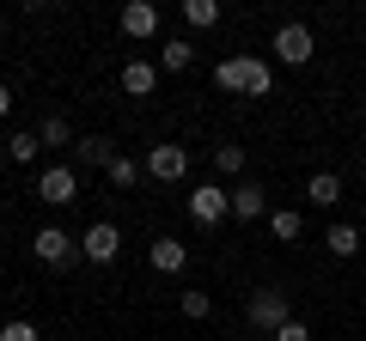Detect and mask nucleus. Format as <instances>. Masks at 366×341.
<instances>
[{"instance_id":"nucleus-12","label":"nucleus","mask_w":366,"mask_h":341,"mask_svg":"<svg viewBox=\"0 0 366 341\" xmlns=\"http://www.w3.org/2000/svg\"><path fill=\"white\" fill-rule=\"evenodd\" d=\"M189 61H196V43L189 37H165L159 43V67H165V73H183Z\"/></svg>"},{"instance_id":"nucleus-15","label":"nucleus","mask_w":366,"mask_h":341,"mask_svg":"<svg viewBox=\"0 0 366 341\" xmlns=\"http://www.w3.org/2000/svg\"><path fill=\"white\" fill-rule=\"evenodd\" d=\"M74 158H79V165H110L117 146H110L104 134H79V141H74Z\"/></svg>"},{"instance_id":"nucleus-22","label":"nucleus","mask_w":366,"mask_h":341,"mask_svg":"<svg viewBox=\"0 0 366 341\" xmlns=\"http://www.w3.org/2000/svg\"><path fill=\"white\" fill-rule=\"evenodd\" d=\"M214 170H220V177H238V170H244V146H214Z\"/></svg>"},{"instance_id":"nucleus-26","label":"nucleus","mask_w":366,"mask_h":341,"mask_svg":"<svg viewBox=\"0 0 366 341\" xmlns=\"http://www.w3.org/2000/svg\"><path fill=\"white\" fill-rule=\"evenodd\" d=\"M0 116H13V86L0 79Z\"/></svg>"},{"instance_id":"nucleus-10","label":"nucleus","mask_w":366,"mask_h":341,"mask_svg":"<svg viewBox=\"0 0 366 341\" xmlns=\"http://www.w3.org/2000/svg\"><path fill=\"white\" fill-rule=\"evenodd\" d=\"M232 220H244V225L269 220V195H262V183H238L232 189Z\"/></svg>"},{"instance_id":"nucleus-24","label":"nucleus","mask_w":366,"mask_h":341,"mask_svg":"<svg viewBox=\"0 0 366 341\" xmlns=\"http://www.w3.org/2000/svg\"><path fill=\"white\" fill-rule=\"evenodd\" d=\"M0 341H43V335H37V323H25V317H13V323L0 329Z\"/></svg>"},{"instance_id":"nucleus-6","label":"nucleus","mask_w":366,"mask_h":341,"mask_svg":"<svg viewBox=\"0 0 366 341\" xmlns=\"http://www.w3.org/2000/svg\"><path fill=\"white\" fill-rule=\"evenodd\" d=\"M269 49H274V61H287V67H305V61H312V49H317V37L300 25V19H287V25L274 31V43H269Z\"/></svg>"},{"instance_id":"nucleus-7","label":"nucleus","mask_w":366,"mask_h":341,"mask_svg":"<svg viewBox=\"0 0 366 341\" xmlns=\"http://www.w3.org/2000/svg\"><path fill=\"white\" fill-rule=\"evenodd\" d=\"M37 201H49V208L79 201V177H74V165H43V170H37Z\"/></svg>"},{"instance_id":"nucleus-1","label":"nucleus","mask_w":366,"mask_h":341,"mask_svg":"<svg viewBox=\"0 0 366 341\" xmlns=\"http://www.w3.org/2000/svg\"><path fill=\"white\" fill-rule=\"evenodd\" d=\"M214 86H220V92H238V98H269L274 92V67L262 61V55H226V61L214 67Z\"/></svg>"},{"instance_id":"nucleus-25","label":"nucleus","mask_w":366,"mask_h":341,"mask_svg":"<svg viewBox=\"0 0 366 341\" xmlns=\"http://www.w3.org/2000/svg\"><path fill=\"white\" fill-rule=\"evenodd\" d=\"M274 341H312V329H305V323H300V317H293V323H287V329H274Z\"/></svg>"},{"instance_id":"nucleus-16","label":"nucleus","mask_w":366,"mask_h":341,"mask_svg":"<svg viewBox=\"0 0 366 341\" xmlns=\"http://www.w3.org/2000/svg\"><path fill=\"white\" fill-rule=\"evenodd\" d=\"M269 232L281 238V244H293V238L305 232V213L300 208H269Z\"/></svg>"},{"instance_id":"nucleus-13","label":"nucleus","mask_w":366,"mask_h":341,"mask_svg":"<svg viewBox=\"0 0 366 341\" xmlns=\"http://www.w3.org/2000/svg\"><path fill=\"white\" fill-rule=\"evenodd\" d=\"M305 201H312V208H336L342 201V177L336 170H317L312 183H305Z\"/></svg>"},{"instance_id":"nucleus-9","label":"nucleus","mask_w":366,"mask_h":341,"mask_svg":"<svg viewBox=\"0 0 366 341\" xmlns=\"http://www.w3.org/2000/svg\"><path fill=\"white\" fill-rule=\"evenodd\" d=\"M122 37H134V43L159 37V6L153 0H129V6H122Z\"/></svg>"},{"instance_id":"nucleus-20","label":"nucleus","mask_w":366,"mask_h":341,"mask_svg":"<svg viewBox=\"0 0 366 341\" xmlns=\"http://www.w3.org/2000/svg\"><path fill=\"white\" fill-rule=\"evenodd\" d=\"M37 141H43V146H74V141H79V134H74V128H67V122H61V116H43V128H37Z\"/></svg>"},{"instance_id":"nucleus-19","label":"nucleus","mask_w":366,"mask_h":341,"mask_svg":"<svg viewBox=\"0 0 366 341\" xmlns=\"http://www.w3.org/2000/svg\"><path fill=\"white\" fill-rule=\"evenodd\" d=\"M324 250H330V256H354V250H360V232H354V225H330Z\"/></svg>"},{"instance_id":"nucleus-23","label":"nucleus","mask_w":366,"mask_h":341,"mask_svg":"<svg viewBox=\"0 0 366 341\" xmlns=\"http://www.w3.org/2000/svg\"><path fill=\"white\" fill-rule=\"evenodd\" d=\"M37 153H43V141H37V134H13V141H6V158H13V165H31Z\"/></svg>"},{"instance_id":"nucleus-14","label":"nucleus","mask_w":366,"mask_h":341,"mask_svg":"<svg viewBox=\"0 0 366 341\" xmlns=\"http://www.w3.org/2000/svg\"><path fill=\"white\" fill-rule=\"evenodd\" d=\"M153 86H159V67L153 61H129V67H122V92H129V98H147Z\"/></svg>"},{"instance_id":"nucleus-2","label":"nucleus","mask_w":366,"mask_h":341,"mask_svg":"<svg viewBox=\"0 0 366 341\" xmlns=\"http://www.w3.org/2000/svg\"><path fill=\"white\" fill-rule=\"evenodd\" d=\"M244 317H250V329H262V335H274V329H287V323H293V299H287L281 287H262V292H250Z\"/></svg>"},{"instance_id":"nucleus-8","label":"nucleus","mask_w":366,"mask_h":341,"mask_svg":"<svg viewBox=\"0 0 366 341\" xmlns=\"http://www.w3.org/2000/svg\"><path fill=\"white\" fill-rule=\"evenodd\" d=\"M79 256H86V263H117V256H122V232H117L110 220L86 225V238H79Z\"/></svg>"},{"instance_id":"nucleus-17","label":"nucleus","mask_w":366,"mask_h":341,"mask_svg":"<svg viewBox=\"0 0 366 341\" xmlns=\"http://www.w3.org/2000/svg\"><path fill=\"white\" fill-rule=\"evenodd\" d=\"M183 25L189 31H214L220 25V0H183Z\"/></svg>"},{"instance_id":"nucleus-11","label":"nucleus","mask_w":366,"mask_h":341,"mask_svg":"<svg viewBox=\"0 0 366 341\" xmlns=\"http://www.w3.org/2000/svg\"><path fill=\"white\" fill-rule=\"evenodd\" d=\"M147 263H153V275H183V268H189V250H183L177 238H159V244L147 250Z\"/></svg>"},{"instance_id":"nucleus-18","label":"nucleus","mask_w":366,"mask_h":341,"mask_svg":"<svg viewBox=\"0 0 366 341\" xmlns=\"http://www.w3.org/2000/svg\"><path fill=\"white\" fill-rule=\"evenodd\" d=\"M141 158H129V153H117V158H110V165H104V177H110V183H117V189H134V183H141Z\"/></svg>"},{"instance_id":"nucleus-21","label":"nucleus","mask_w":366,"mask_h":341,"mask_svg":"<svg viewBox=\"0 0 366 341\" xmlns=\"http://www.w3.org/2000/svg\"><path fill=\"white\" fill-rule=\"evenodd\" d=\"M183 317H189V323H208V317H214V292H183Z\"/></svg>"},{"instance_id":"nucleus-5","label":"nucleus","mask_w":366,"mask_h":341,"mask_svg":"<svg viewBox=\"0 0 366 341\" xmlns=\"http://www.w3.org/2000/svg\"><path fill=\"white\" fill-rule=\"evenodd\" d=\"M189 220H196V225H220V220H232V189H220V183H196V189H189Z\"/></svg>"},{"instance_id":"nucleus-4","label":"nucleus","mask_w":366,"mask_h":341,"mask_svg":"<svg viewBox=\"0 0 366 341\" xmlns=\"http://www.w3.org/2000/svg\"><path fill=\"white\" fill-rule=\"evenodd\" d=\"M147 177L153 183H183L189 177V146H171V141H159V146H147Z\"/></svg>"},{"instance_id":"nucleus-3","label":"nucleus","mask_w":366,"mask_h":341,"mask_svg":"<svg viewBox=\"0 0 366 341\" xmlns=\"http://www.w3.org/2000/svg\"><path fill=\"white\" fill-rule=\"evenodd\" d=\"M31 256H37L43 268H74V263H86V256H79V238H67L61 225H43V232H31Z\"/></svg>"}]
</instances>
